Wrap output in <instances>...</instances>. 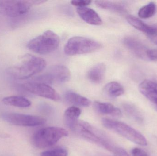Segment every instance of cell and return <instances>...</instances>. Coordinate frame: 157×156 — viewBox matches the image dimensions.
<instances>
[{"label":"cell","mask_w":157,"mask_h":156,"mask_svg":"<svg viewBox=\"0 0 157 156\" xmlns=\"http://www.w3.org/2000/svg\"><path fill=\"white\" fill-rule=\"evenodd\" d=\"M67 127L75 134L92 143L105 148L115 156H130L123 148L117 145L101 130L85 121L65 122Z\"/></svg>","instance_id":"6da1fadb"},{"label":"cell","mask_w":157,"mask_h":156,"mask_svg":"<svg viewBox=\"0 0 157 156\" xmlns=\"http://www.w3.org/2000/svg\"><path fill=\"white\" fill-rule=\"evenodd\" d=\"M20 63L10 68L9 72L12 76L19 80L27 79L45 69L46 62L44 59L30 54H26L20 58Z\"/></svg>","instance_id":"7a4b0ae2"},{"label":"cell","mask_w":157,"mask_h":156,"mask_svg":"<svg viewBox=\"0 0 157 156\" xmlns=\"http://www.w3.org/2000/svg\"><path fill=\"white\" fill-rule=\"evenodd\" d=\"M69 133L65 129L59 127H44L38 130L32 136V143L37 148L44 149L52 146Z\"/></svg>","instance_id":"3957f363"},{"label":"cell","mask_w":157,"mask_h":156,"mask_svg":"<svg viewBox=\"0 0 157 156\" xmlns=\"http://www.w3.org/2000/svg\"><path fill=\"white\" fill-rule=\"evenodd\" d=\"M59 37L51 30L31 39L27 47L29 50L40 55H47L55 51L59 45Z\"/></svg>","instance_id":"277c9868"},{"label":"cell","mask_w":157,"mask_h":156,"mask_svg":"<svg viewBox=\"0 0 157 156\" xmlns=\"http://www.w3.org/2000/svg\"><path fill=\"white\" fill-rule=\"evenodd\" d=\"M102 124L109 130L118 134L131 142L143 146L147 145L145 137L138 131L124 123L108 118L102 119Z\"/></svg>","instance_id":"5b68a950"},{"label":"cell","mask_w":157,"mask_h":156,"mask_svg":"<svg viewBox=\"0 0 157 156\" xmlns=\"http://www.w3.org/2000/svg\"><path fill=\"white\" fill-rule=\"evenodd\" d=\"M101 47V44L94 39L75 36L68 40L64 46V51L66 55L75 56L92 53Z\"/></svg>","instance_id":"8992f818"},{"label":"cell","mask_w":157,"mask_h":156,"mask_svg":"<svg viewBox=\"0 0 157 156\" xmlns=\"http://www.w3.org/2000/svg\"><path fill=\"white\" fill-rule=\"evenodd\" d=\"M36 1L0 0V15L10 17H17L26 14Z\"/></svg>","instance_id":"52a82bcc"},{"label":"cell","mask_w":157,"mask_h":156,"mask_svg":"<svg viewBox=\"0 0 157 156\" xmlns=\"http://www.w3.org/2000/svg\"><path fill=\"white\" fill-rule=\"evenodd\" d=\"M2 117L7 122L17 126L34 127L43 125L46 122V119L41 116L14 113L3 114Z\"/></svg>","instance_id":"ba28073f"},{"label":"cell","mask_w":157,"mask_h":156,"mask_svg":"<svg viewBox=\"0 0 157 156\" xmlns=\"http://www.w3.org/2000/svg\"><path fill=\"white\" fill-rule=\"evenodd\" d=\"M22 87L25 90L35 95L55 101L60 100L59 93L48 84L36 82H29L23 84Z\"/></svg>","instance_id":"9c48e42d"},{"label":"cell","mask_w":157,"mask_h":156,"mask_svg":"<svg viewBox=\"0 0 157 156\" xmlns=\"http://www.w3.org/2000/svg\"><path fill=\"white\" fill-rule=\"evenodd\" d=\"M71 72L69 69L63 65H56L51 67L48 72L41 75L42 82L46 84L54 82L63 83L70 80Z\"/></svg>","instance_id":"30bf717a"},{"label":"cell","mask_w":157,"mask_h":156,"mask_svg":"<svg viewBox=\"0 0 157 156\" xmlns=\"http://www.w3.org/2000/svg\"><path fill=\"white\" fill-rule=\"evenodd\" d=\"M123 41L125 47L136 56L142 59L149 60V49L139 40L134 38L127 37L124 38Z\"/></svg>","instance_id":"8fae6325"},{"label":"cell","mask_w":157,"mask_h":156,"mask_svg":"<svg viewBox=\"0 0 157 156\" xmlns=\"http://www.w3.org/2000/svg\"><path fill=\"white\" fill-rule=\"evenodd\" d=\"M139 89L157 111V83L149 80H145L140 83Z\"/></svg>","instance_id":"7c38bea8"},{"label":"cell","mask_w":157,"mask_h":156,"mask_svg":"<svg viewBox=\"0 0 157 156\" xmlns=\"http://www.w3.org/2000/svg\"><path fill=\"white\" fill-rule=\"evenodd\" d=\"M77 12L79 16L85 22L93 25H100L102 21L98 13L91 8L85 7H77Z\"/></svg>","instance_id":"4fadbf2b"},{"label":"cell","mask_w":157,"mask_h":156,"mask_svg":"<svg viewBox=\"0 0 157 156\" xmlns=\"http://www.w3.org/2000/svg\"><path fill=\"white\" fill-rule=\"evenodd\" d=\"M126 20L132 26L144 32L149 38L157 34V26L148 25L133 16H128Z\"/></svg>","instance_id":"5bb4252c"},{"label":"cell","mask_w":157,"mask_h":156,"mask_svg":"<svg viewBox=\"0 0 157 156\" xmlns=\"http://www.w3.org/2000/svg\"><path fill=\"white\" fill-rule=\"evenodd\" d=\"M94 109L99 113L110 115L115 118L121 117L122 112L119 108L108 103L95 101L93 104Z\"/></svg>","instance_id":"9a60e30c"},{"label":"cell","mask_w":157,"mask_h":156,"mask_svg":"<svg viewBox=\"0 0 157 156\" xmlns=\"http://www.w3.org/2000/svg\"><path fill=\"white\" fill-rule=\"evenodd\" d=\"M106 67L104 63H98L93 66L87 73V78L91 82L100 83L103 81L106 73Z\"/></svg>","instance_id":"2e32d148"},{"label":"cell","mask_w":157,"mask_h":156,"mask_svg":"<svg viewBox=\"0 0 157 156\" xmlns=\"http://www.w3.org/2000/svg\"><path fill=\"white\" fill-rule=\"evenodd\" d=\"M2 102L5 105L18 108H28L31 106V103L25 97L20 96H11L3 99Z\"/></svg>","instance_id":"e0dca14e"},{"label":"cell","mask_w":157,"mask_h":156,"mask_svg":"<svg viewBox=\"0 0 157 156\" xmlns=\"http://www.w3.org/2000/svg\"><path fill=\"white\" fill-rule=\"evenodd\" d=\"M95 3L97 6L106 10H110L121 14L126 13L125 6L120 3L106 1H96Z\"/></svg>","instance_id":"ac0fdd59"},{"label":"cell","mask_w":157,"mask_h":156,"mask_svg":"<svg viewBox=\"0 0 157 156\" xmlns=\"http://www.w3.org/2000/svg\"><path fill=\"white\" fill-rule=\"evenodd\" d=\"M65 98L67 101L77 106L88 107L91 103V102L87 98L73 92L70 91L66 93Z\"/></svg>","instance_id":"d6986e66"},{"label":"cell","mask_w":157,"mask_h":156,"mask_svg":"<svg viewBox=\"0 0 157 156\" xmlns=\"http://www.w3.org/2000/svg\"><path fill=\"white\" fill-rule=\"evenodd\" d=\"M105 93L112 98L120 97L124 93L123 87L117 82H111L105 85L104 88Z\"/></svg>","instance_id":"ffe728a7"},{"label":"cell","mask_w":157,"mask_h":156,"mask_svg":"<svg viewBox=\"0 0 157 156\" xmlns=\"http://www.w3.org/2000/svg\"><path fill=\"white\" fill-rule=\"evenodd\" d=\"M123 109L125 113L130 118L134 120L138 123H142L144 122V118L142 114L135 106L132 104L126 103L123 105Z\"/></svg>","instance_id":"44dd1931"},{"label":"cell","mask_w":157,"mask_h":156,"mask_svg":"<svg viewBox=\"0 0 157 156\" xmlns=\"http://www.w3.org/2000/svg\"><path fill=\"white\" fill-rule=\"evenodd\" d=\"M156 11V5L154 2H151L148 4L140 8L138 11L139 17L142 18H148L153 16Z\"/></svg>","instance_id":"7402d4cb"},{"label":"cell","mask_w":157,"mask_h":156,"mask_svg":"<svg viewBox=\"0 0 157 156\" xmlns=\"http://www.w3.org/2000/svg\"><path fill=\"white\" fill-rule=\"evenodd\" d=\"M81 113V110L78 107L75 106L69 107L64 112V121L72 122L78 120Z\"/></svg>","instance_id":"603a6c76"},{"label":"cell","mask_w":157,"mask_h":156,"mask_svg":"<svg viewBox=\"0 0 157 156\" xmlns=\"http://www.w3.org/2000/svg\"><path fill=\"white\" fill-rule=\"evenodd\" d=\"M68 154L67 149L63 147H59L42 152L41 156H67Z\"/></svg>","instance_id":"cb8c5ba5"},{"label":"cell","mask_w":157,"mask_h":156,"mask_svg":"<svg viewBox=\"0 0 157 156\" xmlns=\"http://www.w3.org/2000/svg\"><path fill=\"white\" fill-rule=\"evenodd\" d=\"M132 156H149L147 153L142 148L135 147L132 151Z\"/></svg>","instance_id":"d4e9b609"},{"label":"cell","mask_w":157,"mask_h":156,"mask_svg":"<svg viewBox=\"0 0 157 156\" xmlns=\"http://www.w3.org/2000/svg\"><path fill=\"white\" fill-rule=\"evenodd\" d=\"M90 1H71V3L75 6H78V7H85L91 3Z\"/></svg>","instance_id":"484cf974"}]
</instances>
